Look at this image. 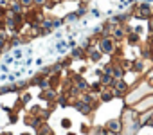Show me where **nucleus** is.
Returning a JSON list of instances; mask_svg holds the SVG:
<instances>
[{"label":"nucleus","mask_w":153,"mask_h":135,"mask_svg":"<svg viewBox=\"0 0 153 135\" xmlns=\"http://www.w3.org/2000/svg\"><path fill=\"white\" fill-rule=\"evenodd\" d=\"M144 94H146V96H148V94H153V85H151V83H148V81L140 83V85L137 87V90H135V92H131V94L126 97V101H128V103L140 101V97H142Z\"/></svg>","instance_id":"obj_1"},{"label":"nucleus","mask_w":153,"mask_h":135,"mask_svg":"<svg viewBox=\"0 0 153 135\" xmlns=\"http://www.w3.org/2000/svg\"><path fill=\"white\" fill-rule=\"evenodd\" d=\"M151 108H153V96H148V97L140 99L139 105H135L137 112H144V110H151Z\"/></svg>","instance_id":"obj_2"},{"label":"nucleus","mask_w":153,"mask_h":135,"mask_svg":"<svg viewBox=\"0 0 153 135\" xmlns=\"http://www.w3.org/2000/svg\"><path fill=\"white\" fill-rule=\"evenodd\" d=\"M149 78H151V85H153V76H149Z\"/></svg>","instance_id":"obj_3"},{"label":"nucleus","mask_w":153,"mask_h":135,"mask_svg":"<svg viewBox=\"0 0 153 135\" xmlns=\"http://www.w3.org/2000/svg\"><path fill=\"white\" fill-rule=\"evenodd\" d=\"M149 124H151V126H153V121H149Z\"/></svg>","instance_id":"obj_4"}]
</instances>
